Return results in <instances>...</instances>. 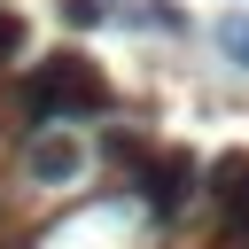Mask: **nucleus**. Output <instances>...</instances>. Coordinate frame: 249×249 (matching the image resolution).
<instances>
[{
  "label": "nucleus",
  "mask_w": 249,
  "mask_h": 249,
  "mask_svg": "<svg viewBox=\"0 0 249 249\" xmlns=\"http://www.w3.org/2000/svg\"><path fill=\"white\" fill-rule=\"evenodd\" d=\"M16 47H23V23H16V16H8V8H0V62H8V54H16Z\"/></svg>",
  "instance_id": "6e6552de"
},
{
  "label": "nucleus",
  "mask_w": 249,
  "mask_h": 249,
  "mask_svg": "<svg viewBox=\"0 0 249 249\" xmlns=\"http://www.w3.org/2000/svg\"><path fill=\"white\" fill-rule=\"evenodd\" d=\"M210 179H218V187H210L218 226H226V241H241V233H249V156H218Z\"/></svg>",
  "instance_id": "7ed1b4c3"
},
{
  "label": "nucleus",
  "mask_w": 249,
  "mask_h": 249,
  "mask_svg": "<svg viewBox=\"0 0 249 249\" xmlns=\"http://www.w3.org/2000/svg\"><path fill=\"white\" fill-rule=\"evenodd\" d=\"M124 187L140 195V210H148V218H179V210H187V195L202 187V163H195V156H179V148H156Z\"/></svg>",
  "instance_id": "f03ea898"
},
{
  "label": "nucleus",
  "mask_w": 249,
  "mask_h": 249,
  "mask_svg": "<svg viewBox=\"0 0 249 249\" xmlns=\"http://www.w3.org/2000/svg\"><path fill=\"white\" fill-rule=\"evenodd\" d=\"M218 47H226L233 70H249V16H226V23H218Z\"/></svg>",
  "instance_id": "423d86ee"
},
{
  "label": "nucleus",
  "mask_w": 249,
  "mask_h": 249,
  "mask_svg": "<svg viewBox=\"0 0 249 249\" xmlns=\"http://www.w3.org/2000/svg\"><path fill=\"white\" fill-rule=\"evenodd\" d=\"M62 16H70V23H86V31H93V23H109V16H117V8H101V0H62Z\"/></svg>",
  "instance_id": "0eeeda50"
},
{
  "label": "nucleus",
  "mask_w": 249,
  "mask_h": 249,
  "mask_svg": "<svg viewBox=\"0 0 249 249\" xmlns=\"http://www.w3.org/2000/svg\"><path fill=\"white\" fill-rule=\"evenodd\" d=\"M101 156H109V163H124V179H132V171H140V163H148L156 148H148L140 132H124V124H109V132H101Z\"/></svg>",
  "instance_id": "39448f33"
},
{
  "label": "nucleus",
  "mask_w": 249,
  "mask_h": 249,
  "mask_svg": "<svg viewBox=\"0 0 249 249\" xmlns=\"http://www.w3.org/2000/svg\"><path fill=\"white\" fill-rule=\"evenodd\" d=\"M16 109H23V132H62L78 117H109L117 93L86 54H47L39 70L16 78Z\"/></svg>",
  "instance_id": "f257e3e1"
},
{
  "label": "nucleus",
  "mask_w": 249,
  "mask_h": 249,
  "mask_svg": "<svg viewBox=\"0 0 249 249\" xmlns=\"http://www.w3.org/2000/svg\"><path fill=\"white\" fill-rule=\"evenodd\" d=\"M23 171H31L39 187H70V179L86 171V148H78L70 132H39V140H31V156H23Z\"/></svg>",
  "instance_id": "20e7f679"
}]
</instances>
